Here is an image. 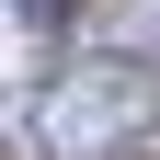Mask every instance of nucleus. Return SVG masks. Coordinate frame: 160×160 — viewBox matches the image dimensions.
<instances>
[{
    "label": "nucleus",
    "mask_w": 160,
    "mask_h": 160,
    "mask_svg": "<svg viewBox=\"0 0 160 160\" xmlns=\"http://www.w3.org/2000/svg\"><path fill=\"white\" fill-rule=\"evenodd\" d=\"M23 126H34L46 160H126L137 137L160 126V80L126 69V57H80V69H57L23 103Z\"/></svg>",
    "instance_id": "obj_1"
},
{
    "label": "nucleus",
    "mask_w": 160,
    "mask_h": 160,
    "mask_svg": "<svg viewBox=\"0 0 160 160\" xmlns=\"http://www.w3.org/2000/svg\"><path fill=\"white\" fill-rule=\"evenodd\" d=\"M114 46H160V0H114Z\"/></svg>",
    "instance_id": "obj_2"
}]
</instances>
